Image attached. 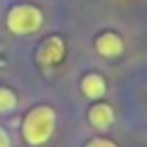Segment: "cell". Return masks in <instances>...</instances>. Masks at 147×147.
I'll return each mask as SVG.
<instances>
[{"label":"cell","instance_id":"obj_1","mask_svg":"<svg viewBox=\"0 0 147 147\" xmlns=\"http://www.w3.org/2000/svg\"><path fill=\"white\" fill-rule=\"evenodd\" d=\"M57 130V110L52 105H34L22 120V140L30 147H42Z\"/></svg>","mask_w":147,"mask_h":147},{"label":"cell","instance_id":"obj_2","mask_svg":"<svg viewBox=\"0 0 147 147\" xmlns=\"http://www.w3.org/2000/svg\"><path fill=\"white\" fill-rule=\"evenodd\" d=\"M5 25L17 37L34 34L44 25V12L37 5H32V3H15L5 15Z\"/></svg>","mask_w":147,"mask_h":147},{"label":"cell","instance_id":"obj_3","mask_svg":"<svg viewBox=\"0 0 147 147\" xmlns=\"http://www.w3.org/2000/svg\"><path fill=\"white\" fill-rule=\"evenodd\" d=\"M64 57H66V44H64V39L59 34L47 37L37 49V61L42 66H57V64H61Z\"/></svg>","mask_w":147,"mask_h":147},{"label":"cell","instance_id":"obj_4","mask_svg":"<svg viewBox=\"0 0 147 147\" xmlns=\"http://www.w3.org/2000/svg\"><path fill=\"white\" fill-rule=\"evenodd\" d=\"M123 37L118 34V32H100L98 37H96V52L100 54L103 59H115L123 54Z\"/></svg>","mask_w":147,"mask_h":147},{"label":"cell","instance_id":"obj_5","mask_svg":"<svg viewBox=\"0 0 147 147\" xmlns=\"http://www.w3.org/2000/svg\"><path fill=\"white\" fill-rule=\"evenodd\" d=\"M88 123L96 130L105 132V130L113 127V123H115V110L110 108L108 103H93L88 108Z\"/></svg>","mask_w":147,"mask_h":147},{"label":"cell","instance_id":"obj_6","mask_svg":"<svg viewBox=\"0 0 147 147\" xmlns=\"http://www.w3.org/2000/svg\"><path fill=\"white\" fill-rule=\"evenodd\" d=\"M105 91H108V84H105V79L100 76V74L88 71V74L81 76V93H84L88 100H100L105 96Z\"/></svg>","mask_w":147,"mask_h":147},{"label":"cell","instance_id":"obj_7","mask_svg":"<svg viewBox=\"0 0 147 147\" xmlns=\"http://www.w3.org/2000/svg\"><path fill=\"white\" fill-rule=\"evenodd\" d=\"M17 108V93L7 86H0V113H10Z\"/></svg>","mask_w":147,"mask_h":147},{"label":"cell","instance_id":"obj_8","mask_svg":"<svg viewBox=\"0 0 147 147\" xmlns=\"http://www.w3.org/2000/svg\"><path fill=\"white\" fill-rule=\"evenodd\" d=\"M84 147H118L113 140H108V137H93V140H88Z\"/></svg>","mask_w":147,"mask_h":147},{"label":"cell","instance_id":"obj_9","mask_svg":"<svg viewBox=\"0 0 147 147\" xmlns=\"http://www.w3.org/2000/svg\"><path fill=\"white\" fill-rule=\"evenodd\" d=\"M0 147H10V135L5 127H0Z\"/></svg>","mask_w":147,"mask_h":147}]
</instances>
